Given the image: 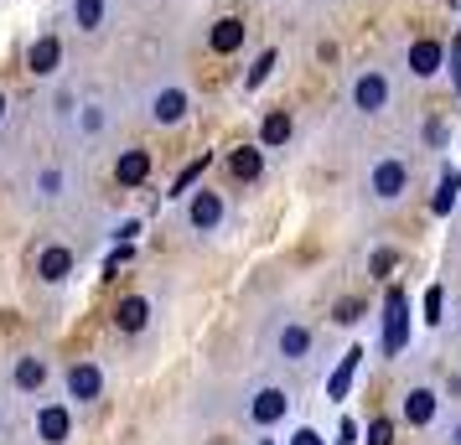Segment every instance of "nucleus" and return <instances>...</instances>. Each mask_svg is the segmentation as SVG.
<instances>
[{"mask_svg": "<svg viewBox=\"0 0 461 445\" xmlns=\"http://www.w3.org/2000/svg\"><path fill=\"white\" fill-rule=\"evenodd\" d=\"M316 5H327V0H316Z\"/></svg>", "mask_w": 461, "mask_h": 445, "instance_id": "nucleus-40", "label": "nucleus"}, {"mask_svg": "<svg viewBox=\"0 0 461 445\" xmlns=\"http://www.w3.org/2000/svg\"><path fill=\"white\" fill-rule=\"evenodd\" d=\"M244 42H249V22L244 16H218L203 31V47H208L212 58H233V52H244Z\"/></svg>", "mask_w": 461, "mask_h": 445, "instance_id": "nucleus-17", "label": "nucleus"}, {"mask_svg": "<svg viewBox=\"0 0 461 445\" xmlns=\"http://www.w3.org/2000/svg\"><path fill=\"white\" fill-rule=\"evenodd\" d=\"M295 140V114L291 109H270L265 120H259V146L265 150H285Z\"/></svg>", "mask_w": 461, "mask_h": 445, "instance_id": "nucleus-20", "label": "nucleus"}, {"mask_svg": "<svg viewBox=\"0 0 461 445\" xmlns=\"http://www.w3.org/2000/svg\"><path fill=\"white\" fill-rule=\"evenodd\" d=\"M425 140H430V146H440V140H446V125H440V120H430V125H425Z\"/></svg>", "mask_w": 461, "mask_h": 445, "instance_id": "nucleus-35", "label": "nucleus"}, {"mask_svg": "<svg viewBox=\"0 0 461 445\" xmlns=\"http://www.w3.org/2000/svg\"><path fill=\"white\" fill-rule=\"evenodd\" d=\"M368 445H394V420H374L368 424Z\"/></svg>", "mask_w": 461, "mask_h": 445, "instance_id": "nucleus-31", "label": "nucleus"}, {"mask_svg": "<svg viewBox=\"0 0 461 445\" xmlns=\"http://www.w3.org/2000/svg\"><path fill=\"white\" fill-rule=\"evenodd\" d=\"M73 270H78V254L68 249L63 238H47L42 249L32 254V275H37V285H47V290L68 285V280H73Z\"/></svg>", "mask_w": 461, "mask_h": 445, "instance_id": "nucleus-13", "label": "nucleus"}, {"mask_svg": "<svg viewBox=\"0 0 461 445\" xmlns=\"http://www.w3.org/2000/svg\"><path fill=\"white\" fill-rule=\"evenodd\" d=\"M146 176H150V150L146 146H125L114 156V182H120V187H146Z\"/></svg>", "mask_w": 461, "mask_h": 445, "instance_id": "nucleus-19", "label": "nucleus"}, {"mask_svg": "<svg viewBox=\"0 0 461 445\" xmlns=\"http://www.w3.org/2000/svg\"><path fill=\"white\" fill-rule=\"evenodd\" d=\"M63 16H68V31H73V37L94 42V37H104L109 22H114V0H63Z\"/></svg>", "mask_w": 461, "mask_h": 445, "instance_id": "nucleus-14", "label": "nucleus"}, {"mask_svg": "<svg viewBox=\"0 0 461 445\" xmlns=\"http://www.w3.org/2000/svg\"><path fill=\"white\" fill-rule=\"evenodd\" d=\"M176 223H182V234H192V238H218L229 228V191L197 182V187L176 202Z\"/></svg>", "mask_w": 461, "mask_h": 445, "instance_id": "nucleus-5", "label": "nucleus"}, {"mask_svg": "<svg viewBox=\"0 0 461 445\" xmlns=\"http://www.w3.org/2000/svg\"><path fill=\"white\" fill-rule=\"evenodd\" d=\"M337 445H357V424L342 420V430H337Z\"/></svg>", "mask_w": 461, "mask_h": 445, "instance_id": "nucleus-33", "label": "nucleus"}, {"mask_svg": "<svg viewBox=\"0 0 461 445\" xmlns=\"http://www.w3.org/2000/svg\"><path fill=\"white\" fill-rule=\"evenodd\" d=\"M291 445H327V441H321L316 430H295V435H291Z\"/></svg>", "mask_w": 461, "mask_h": 445, "instance_id": "nucleus-34", "label": "nucleus"}, {"mask_svg": "<svg viewBox=\"0 0 461 445\" xmlns=\"http://www.w3.org/2000/svg\"><path fill=\"white\" fill-rule=\"evenodd\" d=\"M11 125V93H5V88H0V129Z\"/></svg>", "mask_w": 461, "mask_h": 445, "instance_id": "nucleus-37", "label": "nucleus"}, {"mask_svg": "<svg viewBox=\"0 0 461 445\" xmlns=\"http://www.w3.org/2000/svg\"><path fill=\"white\" fill-rule=\"evenodd\" d=\"M22 191H26V208H37V212H52V208H63L68 197L78 191V176H73V166L68 161H37V166L26 171V182H22Z\"/></svg>", "mask_w": 461, "mask_h": 445, "instance_id": "nucleus-7", "label": "nucleus"}, {"mask_svg": "<svg viewBox=\"0 0 461 445\" xmlns=\"http://www.w3.org/2000/svg\"><path fill=\"white\" fill-rule=\"evenodd\" d=\"M440 441H446V445H461V409H451V414L440 420Z\"/></svg>", "mask_w": 461, "mask_h": 445, "instance_id": "nucleus-32", "label": "nucleus"}, {"mask_svg": "<svg viewBox=\"0 0 461 445\" xmlns=\"http://www.w3.org/2000/svg\"><path fill=\"white\" fill-rule=\"evenodd\" d=\"M357 362H363V347H348V352L337 358V368L327 373V399L332 404L348 399V388H353V378H357Z\"/></svg>", "mask_w": 461, "mask_h": 445, "instance_id": "nucleus-22", "label": "nucleus"}, {"mask_svg": "<svg viewBox=\"0 0 461 445\" xmlns=\"http://www.w3.org/2000/svg\"><path fill=\"white\" fill-rule=\"evenodd\" d=\"M410 187H415V156H404L399 146L374 150V156L363 161V171H357V202L368 212L399 208V202L410 197Z\"/></svg>", "mask_w": 461, "mask_h": 445, "instance_id": "nucleus-2", "label": "nucleus"}, {"mask_svg": "<svg viewBox=\"0 0 461 445\" xmlns=\"http://www.w3.org/2000/svg\"><path fill=\"white\" fill-rule=\"evenodd\" d=\"M150 316H156V306H150V296H120V306H114V332L120 337H140L150 326Z\"/></svg>", "mask_w": 461, "mask_h": 445, "instance_id": "nucleus-18", "label": "nucleus"}, {"mask_svg": "<svg viewBox=\"0 0 461 445\" xmlns=\"http://www.w3.org/2000/svg\"><path fill=\"white\" fill-rule=\"evenodd\" d=\"M78 114H84V93L78 84H52L47 93V125L63 146H78Z\"/></svg>", "mask_w": 461, "mask_h": 445, "instance_id": "nucleus-12", "label": "nucleus"}, {"mask_svg": "<svg viewBox=\"0 0 461 445\" xmlns=\"http://www.w3.org/2000/svg\"><path fill=\"white\" fill-rule=\"evenodd\" d=\"M203 171H208V156H203V161H192V166L182 171V176H176V182H171V197H176V202H182V197H187V191L197 187V182H203Z\"/></svg>", "mask_w": 461, "mask_h": 445, "instance_id": "nucleus-27", "label": "nucleus"}, {"mask_svg": "<svg viewBox=\"0 0 461 445\" xmlns=\"http://www.w3.org/2000/svg\"><path fill=\"white\" fill-rule=\"evenodd\" d=\"M135 234H140V223H135V218H125V223L114 228V238H125V244H130V238H135Z\"/></svg>", "mask_w": 461, "mask_h": 445, "instance_id": "nucleus-36", "label": "nucleus"}, {"mask_svg": "<svg viewBox=\"0 0 461 445\" xmlns=\"http://www.w3.org/2000/svg\"><path fill=\"white\" fill-rule=\"evenodd\" d=\"M58 378V368L47 352H16V358L5 362V383H11V394L16 399H42L47 388Z\"/></svg>", "mask_w": 461, "mask_h": 445, "instance_id": "nucleus-9", "label": "nucleus"}, {"mask_svg": "<svg viewBox=\"0 0 461 445\" xmlns=\"http://www.w3.org/2000/svg\"><path fill=\"white\" fill-rule=\"evenodd\" d=\"M394 73H389V63H357L353 73H348V88H342V104H348V114L353 120H363V125H374V120H384L389 109H394Z\"/></svg>", "mask_w": 461, "mask_h": 445, "instance_id": "nucleus-3", "label": "nucleus"}, {"mask_svg": "<svg viewBox=\"0 0 461 445\" xmlns=\"http://www.w3.org/2000/svg\"><path fill=\"white\" fill-rule=\"evenodd\" d=\"M192 109H197L192 88L182 78H171V73H156V78L140 84V120L150 129H182L192 120Z\"/></svg>", "mask_w": 461, "mask_h": 445, "instance_id": "nucleus-4", "label": "nucleus"}, {"mask_svg": "<svg viewBox=\"0 0 461 445\" xmlns=\"http://www.w3.org/2000/svg\"><path fill=\"white\" fill-rule=\"evenodd\" d=\"M404 290H389V316H384V352H399L404 347Z\"/></svg>", "mask_w": 461, "mask_h": 445, "instance_id": "nucleus-24", "label": "nucleus"}, {"mask_svg": "<svg viewBox=\"0 0 461 445\" xmlns=\"http://www.w3.org/2000/svg\"><path fill=\"white\" fill-rule=\"evenodd\" d=\"M461 202V171H446V176H440V191H436V202H430V208H436V218H446V212L456 208Z\"/></svg>", "mask_w": 461, "mask_h": 445, "instance_id": "nucleus-26", "label": "nucleus"}, {"mask_svg": "<svg viewBox=\"0 0 461 445\" xmlns=\"http://www.w3.org/2000/svg\"><path fill=\"white\" fill-rule=\"evenodd\" d=\"M275 67H280V47H265V52L249 63V73H244V93H259V88L270 84Z\"/></svg>", "mask_w": 461, "mask_h": 445, "instance_id": "nucleus-25", "label": "nucleus"}, {"mask_svg": "<svg viewBox=\"0 0 461 445\" xmlns=\"http://www.w3.org/2000/svg\"><path fill=\"white\" fill-rule=\"evenodd\" d=\"M109 129V99H99V93H84V114H78V146L84 140H99Z\"/></svg>", "mask_w": 461, "mask_h": 445, "instance_id": "nucleus-23", "label": "nucleus"}, {"mask_svg": "<svg viewBox=\"0 0 461 445\" xmlns=\"http://www.w3.org/2000/svg\"><path fill=\"white\" fill-rule=\"evenodd\" d=\"M440 409H446L440 388H430V383H410V388H404V399H399V420L410 424V430H430V424L446 420Z\"/></svg>", "mask_w": 461, "mask_h": 445, "instance_id": "nucleus-15", "label": "nucleus"}, {"mask_svg": "<svg viewBox=\"0 0 461 445\" xmlns=\"http://www.w3.org/2000/svg\"><path fill=\"white\" fill-rule=\"evenodd\" d=\"M11 383H0V441H11V430H16V409H11Z\"/></svg>", "mask_w": 461, "mask_h": 445, "instance_id": "nucleus-28", "label": "nucleus"}, {"mask_svg": "<svg viewBox=\"0 0 461 445\" xmlns=\"http://www.w3.org/2000/svg\"><path fill=\"white\" fill-rule=\"evenodd\" d=\"M229 176L244 182V187H254V182L265 176V146H233L229 150Z\"/></svg>", "mask_w": 461, "mask_h": 445, "instance_id": "nucleus-21", "label": "nucleus"}, {"mask_svg": "<svg viewBox=\"0 0 461 445\" xmlns=\"http://www.w3.org/2000/svg\"><path fill=\"white\" fill-rule=\"evenodd\" d=\"M259 352L265 362L275 368H285V373H312L316 352H321V337H316V326L301 311H270L265 316V332H259Z\"/></svg>", "mask_w": 461, "mask_h": 445, "instance_id": "nucleus-1", "label": "nucleus"}, {"mask_svg": "<svg viewBox=\"0 0 461 445\" xmlns=\"http://www.w3.org/2000/svg\"><path fill=\"white\" fill-rule=\"evenodd\" d=\"M456 337H461V306H456Z\"/></svg>", "mask_w": 461, "mask_h": 445, "instance_id": "nucleus-38", "label": "nucleus"}, {"mask_svg": "<svg viewBox=\"0 0 461 445\" xmlns=\"http://www.w3.org/2000/svg\"><path fill=\"white\" fill-rule=\"evenodd\" d=\"M32 441L37 445H68L73 441V399H32Z\"/></svg>", "mask_w": 461, "mask_h": 445, "instance_id": "nucleus-10", "label": "nucleus"}, {"mask_svg": "<svg viewBox=\"0 0 461 445\" xmlns=\"http://www.w3.org/2000/svg\"><path fill=\"white\" fill-rule=\"evenodd\" d=\"M291 409H295V394H291V383H249L244 388V404H239V420L249 424L254 435H270L275 424H285L291 420Z\"/></svg>", "mask_w": 461, "mask_h": 445, "instance_id": "nucleus-6", "label": "nucleus"}, {"mask_svg": "<svg viewBox=\"0 0 461 445\" xmlns=\"http://www.w3.org/2000/svg\"><path fill=\"white\" fill-rule=\"evenodd\" d=\"M259 445H275V441H265V435H259Z\"/></svg>", "mask_w": 461, "mask_h": 445, "instance_id": "nucleus-39", "label": "nucleus"}, {"mask_svg": "<svg viewBox=\"0 0 461 445\" xmlns=\"http://www.w3.org/2000/svg\"><path fill=\"white\" fill-rule=\"evenodd\" d=\"M446 67H451V88H456V99H461V31L446 47Z\"/></svg>", "mask_w": 461, "mask_h": 445, "instance_id": "nucleus-29", "label": "nucleus"}, {"mask_svg": "<svg viewBox=\"0 0 461 445\" xmlns=\"http://www.w3.org/2000/svg\"><path fill=\"white\" fill-rule=\"evenodd\" d=\"M104 362H94V358H73L63 368V399H73V409H88V404H99L104 399Z\"/></svg>", "mask_w": 461, "mask_h": 445, "instance_id": "nucleus-11", "label": "nucleus"}, {"mask_svg": "<svg viewBox=\"0 0 461 445\" xmlns=\"http://www.w3.org/2000/svg\"><path fill=\"white\" fill-rule=\"evenodd\" d=\"M63 63H68V52H63V37H58V31L32 37V47H26V73H32L37 84H58V78H63Z\"/></svg>", "mask_w": 461, "mask_h": 445, "instance_id": "nucleus-16", "label": "nucleus"}, {"mask_svg": "<svg viewBox=\"0 0 461 445\" xmlns=\"http://www.w3.org/2000/svg\"><path fill=\"white\" fill-rule=\"evenodd\" d=\"M399 73L410 84H436L446 73V42L440 37H404L399 42Z\"/></svg>", "mask_w": 461, "mask_h": 445, "instance_id": "nucleus-8", "label": "nucleus"}, {"mask_svg": "<svg viewBox=\"0 0 461 445\" xmlns=\"http://www.w3.org/2000/svg\"><path fill=\"white\" fill-rule=\"evenodd\" d=\"M440 296H446L440 285H430V290H425V326H440Z\"/></svg>", "mask_w": 461, "mask_h": 445, "instance_id": "nucleus-30", "label": "nucleus"}]
</instances>
